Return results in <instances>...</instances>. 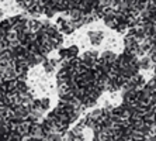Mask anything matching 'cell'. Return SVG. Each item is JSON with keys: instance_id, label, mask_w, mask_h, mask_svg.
Listing matches in <instances>:
<instances>
[{"instance_id": "1", "label": "cell", "mask_w": 156, "mask_h": 141, "mask_svg": "<svg viewBox=\"0 0 156 141\" xmlns=\"http://www.w3.org/2000/svg\"><path fill=\"white\" fill-rule=\"evenodd\" d=\"M55 25L58 27V30L61 31V34H63V35H65V34L69 35V34H72L73 31L77 30L75 23L70 20L69 16L66 14V13H61L58 17L55 18Z\"/></svg>"}, {"instance_id": "2", "label": "cell", "mask_w": 156, "mask_h": 141, "mask_svg": "<svg viewBox=\"0 0 156 141\" xmlns=\"http://www.w3.org/2000/svg\"><path fill=\"white\" fill-rule=\"evenodd\" d=\"M58 58L61 59V62H66V61H70V59L79 58V47L77 45H69L66 48H59Z\"/></svg>"}, {"instance_id": "3", "label": "cell", "mask_w": 156, "mask_h": 141, "mask_svg": "<svg viewBox=\"0 0 156 141\" xmlns=\"http://www.w3.org/2000/svg\"><path fill=\"white\" fill-rule=\"evenodd\" d=\"M41 66H42L44 73H47L48 76H51L61 68V59L59 58H52V57H47Z\"/></svg>"}, {"instance_id": "4", "label": "cell", "mask_w": 156, "mask_h": 141, "mask_svg": "<svg viewBox=\"0 0 156 141\" xmlns=\"http://www.w3.org/2000/svg\"><path fill=\"white\" fill-rule=\"evenodd\" d=\"M98 58H100V54H98L97 51H94V50L84 51L83 54H82V57H80L82 62H83V64L87 66V68H90V69H93V68L96 66V64H97Z\"/></svg>"}, {"instance_id": "5", "label": "cell", "mask_w": 156, "mask_h": 141, "mask_svg": "<svg viewBox=\"0 0 156 141\" xmlns=\"http://www.w3.org/2000/svg\"><path fill=\"white\" fill-rule=\"evenodd\" d=\"M87 38L90 41L91 45H100L104 40V33L103 31H97V30H91L87 33Z\"/></svg>"}, {"instance_id": "6", "label": "cell", "mask_w": 156, "mask_h": 141, "mask_svg": "<svg viewBox=\"0 0 156 141\" xmlns=\"http://www.w3.org/2000/svg\"><path fill=\"white\" fill-rule=\"evenodd\" d=\"M138 64H139V69H151L152 65H155L152 61V58L149 57V55H142L138 58Z\"/></svg>"}, {"instance_id": "7", "label": "cell", "mask_w": 156, "mask_h": 141, "mask_svg": "<svg viewBox=\"0 0 156 141\" xmlns=\"http://www.w3.org/2000/svg\"><path fill=\"white\" fill-rule=\"evenodd\" d=\"M145 89L149 92V93H153V92H156V78H155V76H153V78L149 80V82H146Z\"/></svg>"}, {"instance_id": "8", "label": "cell", "mask_w": 156, "mask_h": 141, "mask_svg": "<svg viewBox=\"0 0 156 141\" xmlns=\"http://www.w3.org/2000/svg\"><path fill=\"white\" fill-rule=\"evenodd\" d=\"M153 73H155V78H156V65L153 66Z\"/></svg>"}, {"instance_id": "9", "label": "cell", "mask_w": 156, "mask_h": 141, "mask_svg": "<svg viewBox=\"0 0 156 141\" xmlns=\"http://www.w3.org/2000/svg\"><path fill=\"white\" fill-rule=\"evenodd\" d=\"M6 2H7V0H0V3H6Z\"/></svg>"}]
</instances>
